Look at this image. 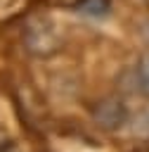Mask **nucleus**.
I'll use <instances>...</instances> for the list:
<instances>
[{
    "label": "nucleus",
    "mask_w": 149,
    "mask_h": 152,
    "mask_svg": "<svg viewBox=\"0 0 149 152\" xmlns=\"http://www.w3.org/2000/svg\"><path fill=\"white\" fill-rule=\"evenodd\" d=\"M130 119V107L121 97H102L92 104V121L102 131H121Z\"/></svg>",
    "instance_id": "1"
},
{
    "label": "nucleus",
    "mask_w": 149,
    "mask_h": 152,
    "mask_svg": "<svg viewBox=\"0 0 149 152\" xmlns=\"http://www.w3.org/2000/svg\"><path fill=\"white\" fill-rule=\"evenodd\" d=\"M128 86L135 93H140V95H144L149 100V55L140 57L128 69Z\"/></svg>",
    "instance_id": "2"
},
{
    "label": "nucleus",
    "mask_w": 149,
    "mask_h": 152,
    "mask_svg": "<svg viewBox=\"0 0 149 152\" xmlns=\"http://www.w3.org/2000/svg\"><path fill=\"white\" fill-rule=\"evenodd\" d=\"M76 12L88 19H104L111 12V0H78Z\"/></svg>",
    "instance_id": "3"
},
{
    "label": "nucleus",
    "mask_w": 149,
    "mask_h": 152,
    "mask_svg": "<svg viewBox=\"0 0 149 152\" xmlns=\"http://www.w3.org/2000/svg\"><path fill=\"white\" fill-rule=\"evenodd\" d=\"M130 126L137 135H149V104L142 107L132 119H130Z\"/></svg>",
    "instance_id": "4"
},
{
    "label": "nucleus",
    "mask_w": 149,
    "mask_h": 152,
    "mask_svg": "<svg viewBox=\"0 0 149 152\" xmlns=\"http://www.w3.org/2000/svg\"><path fill=\"white\" fill-rule=\"evenodd\" d=\"M144 36H147V40H149V21H147V26H144Z\"/></svg>",
    "instance_id": "5"
}]
</instances>
